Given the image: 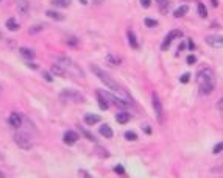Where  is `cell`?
Listing matches in <instances>:
<instances>
[{
    "mask_svg": "<svg viewBox=\"0 0 223 178\" xmlns=\"http://www.w3.org/2000/svg\"><path fill=\"white\" fill-rule=\"evenodd\" d=\"M91 70L97 75V78L98 80H100L102 83H105V86L106 88H109L111 91H114V92H117V94H120L123 98H125V100H128V101H133L131 100V97H130V94L125 91V89H123L116 80H112L111 77H109V75L103 70V69H100V67H98V66H95V64H92L91 66Z\"/></svg>",
    "mask_w": 223,
    "mask_h": 178,
    "instance_id": "1",
    "label": "cell"
},
{
    "mask_svg": "<svg viewBox=\"0 0 223 178\" xmlns=\"http://www.w3.org/2000/svg\"><path fill=\"white\" fill-rule=\"evenodd\" d=\"M197 83L201 94H211L215 89V73L211 67H203L197 73Z\"/></svg>",
    "mask_w": 223,
    "mask_h": 178,
    "instance_id": "2",
    "label": "cell"
},
{
    "mask_svg": "<svg viewBox=\"0 0 223 178\" xmlns=\"http://www.w3.org/2000/svg\"><path fill=\"white\" fill-rule=\"evenodd\" d=\"M56 64L61 66L66 72H73L77 77H81V78L84 77V72H83L75 63H73L70 58H67V56H58V58H56Z\"/></svg>",
    "mask_w": 223,
    "mask_h": 178,
    "instance_id": "3",
    "label": "cell"
},
{
    "mask_svg": "<svg viewBox=\"0 0 223 178\" xmlns=\"http://www.w3.org/2000/svg\"><path fill=\"white\" fill-rule=\"evenodd\" d=\"M14 142L22 148V150H30L33 147V142L30 139V136L27 133H23V131H19L14 135Z\"/></svg>",
    "mask_w": 223,
    "mask_h": 178,
    "instance_id": "4",
    "label": "cell"
},
{
    "mask_svg": "<svg viewBox=\"0 0 223 178\" xmlns=\"http://www.w3.org/2000/svg\"><path fill=\"white\" fill-rule=\"evenodd\" d=\"M59 98L63 101H73V103H78V101H83L84 97L77 92V91H72V89H64L61 94H59Z\"/></svg>",
    "mask_w": 223,
    "mask_h": 178,
    "instance_id": "5",
    "label": "cell"
},
{
    "mask_svg": "<svg viewBox=\"0 0 223 178\" xmlns=\"http://www.w3.org/2000/svg\"><path fill=\"white\" fill-rule=\"evenodd\" d=\"M181 36H183V31H181V30H172V31L165 36V39H164V42H162V45H161V50H167L173 39H175V38H181Z\"/></svg>",
    "mask_w": 223,
    "mask_h": 178,
    "instance_id": "6",
    "label": "cell"
},
{
    "mask_svg": "<svg viewBox=\"0 0 223 178\" xmlns=\"http://www.w3.org/2000/svg\"><path fill=\"white\" fill-rule=\"evenodd\" d=\"M152 103H153V110H155V114H156L158 120H162V103H161L158 94L152 95Z\"/></svg>",
    "mask_w": 223,
    "mask_h": 178,
    "instance_id": "7",
    "label": "cell"
},
{
    "mask_svg": "<svg viewBox=\"0 0 223 178\" xmlns=\"http://www.w3.org/2000/svg\"><path fill=\"white\" fill-rule=\"evenodd\" d=\"M78 138H80V135H78L77 131L67 130V131L64 133V138H63V141H64V144H67V145H72V144H75V142L78 141Z\"/></svg>",
    "mask_w": 223,
    "mask_h": 178,
    "instance_id": "8",
    "label": "cell"
},
{
    "mask_svg": "<svg viewBox=\"0 0 223 178\" xmlns=\"http://www.w3.org/2000/svg\"><path fill=\"white\" fill-rule=\"evenodd\" d=\"M206 42H208L211 47H214V48H221V47H223V39H221V36H208V38H206Z\"/></svg>",
    "mask_w": 223,
    "mask_h": 178,
    "instance_id": "9",
    "label": "cell"
},
{
    "mask_svg": "<svg viewBox=\"0 0 223 178\" xmlns=\"http://www.w3.org/2000/svg\"><path fill=\"white\" fill-rule=\"evenodd\" d=\"M8 120H10V125L14 126V128H19V126H22V116L17 114V113H11Z\"/></svg>",
    "mask_w": 223,
    "mask_h": 178,
    "instance_id": "10",
    "label": "cell"
},
{
    "mask_svg": "<svg viewBox=\"0 0 223 178\" xmlns=\"http://www.w3.org/2000/svg\"><path fill=\"white\" fill-rule=\"evenodd\" d=\"M19 53L25 58L27 61H31V60H34V56H36L34 52H33L31 48H28V47H20V48H19Z\"/></svg>",
    "mask_w": 223,
    "mask_h": 178,
    "instance_id": "11",
    "label": "cell"
},
{
    "mask_svg": "<svg viewBox=\"0 0 223 178\" xmlns=\"http://www.w3.org/2000/svg\"><path fill=\"white\" fill-rule=\"evenodd\" d=\"M30 10V2L28 0H17V11L20 14H27Z\"/></svg>",
    "mask_w": 223,
    "mask_h": 178,
    "instance_id": "12",
    "label": "cell"
},
{
    "mask_svg": "<svg viewBox=\"0 0 223 178\" xmlns=\"http://www.w3.org/2000/svg\"><path fill=\"white\" fill-rule=\"evenodd\" d=\"M109 66H112V67H116V66H120L122 64V58L120 56H117V55H112V53H109V55H106V60H105Z\"/></svg>",
    "mask_w": 223,
    "mask_h": 178,
    "instance_id": "13",
    "label": "cell"
},
{
    "mask_svg": "<svg viewBox=\"0 0 223 178\" xmlns=\"http://www.w3.org/2000/svg\"><path fill=\"white\" fill-rule=\"evenodd\" d=\"M130 119H131V116H130V113H127V111H122V113H117L116 114V120L119 122V123H127V122H130Z\"/></svg>",
    "mask_w": 223,
    "mask_h": 178,
    "instance_id": "14",
    "label": "cell"
},
{
    "mask_svg": "<svg viewBox=\"0 0 223 178\" xmlns=\"http://www.w3.org/2000/svg\"><path fill=\"white\" fill-rule=\"evenodd\" d=\"M97 101H98V106H100V110H102V111H105V110H108V108H109V103L106 101V98L100 94V91H97Z\"/></svg>",
    "mask_w": 223,
    "mask_h": 178,
    "instance_id": "15",
    "label": "cell"
},
{
    "mask_svg": "<svg viewBox=\"0 0 223 178\" xmlns=\"http://www.w3.org/2000/svg\"><path fill=\"white\" fill-rule=\"evenodd\" d=\"M100 120H102V117L97 116V114H86V116H84V122H86L87 125H95V123H98Z\"/></svg>",
    "mask_w": 223,
    "mask_h": 178,
    "instance_id": "16",
    "label": "cell"
},
{
    "mask_svg": "<svg viewBox=\"0 0 223 178\" xmlns=\"http://www.w3.org/2000/svg\"><path fill=\"white\" fill-rule=\"evenodd\" d=\"M127 36H128V42H130V45H131L133 48H139V42H137V38H136L134 31H133V30H128Z\"/></svg>",
    "mask_w": 223,
    "mask_h": 178,
    "instance_id": "17",
    "label": "cell"
},
{
    "mask_svg": "<svg viewBox=\"0 0 223 178\" xmlns=\"http://www.w3.org/2000/svg\"><path fill=\"white\" fill-rule=\"evenodd\" d=\"M100 135L105 136V138H108V139H111V138L114 136V133H112V130H111V126L106 125V123L100 126Z\"/></svg>",
    "mask_w": 223,
    "mask_h": 178,
    "instance_id": "18",
    "label": "cell"
},
{
    "mask_svg": "<svg viewBox=\"0 0 223 178\" xmlns=\"http://www.w3.org/2000/svg\"><path fill=\"white\" fill-rule=\"evenodd\" d=\"M6 28H8L10 31H17V30H19V23H17V20H16L14 17H10V19L6 20Z\"/></svg>",
    "mask_w": 223,
    "mask_h": 178,
    "instance_id": "19",
    "label": "cell"
},
{
    "mask_svg": "<svg viewBox=\"0 0 223 178\" xmlns=\"http://www.w3.org/2000/svg\"><path fill=\"white\" fill-rule=\"evenodd\" d=\"M45 14L50 17V19H55V20H64V16L63 14H59L58 11H53V10H47L45 11Z\"/></svg>",
    "mask_w": 223,
    "mask_h": 178,
    "instance_id": "20",
    "label": "cell"
},
{
    "mask_svg": "<svg viewBox=\"0 0 223 178\" xmlns=\"http://www.w3.org/2000/svg\"><path fill=\"white\" fill-rule=\"evenodd\" d=\"M187 11H189V6H187V5H183V6H180V8L175 10L173 16H175V17H183V16L187 14Z\"/></svg>",
    "mask_w": 223,
    "mask_h": 178,
    "instance_id": "21",
    "label": "cell"
},
{
    "mask_svg": "<svg viewBox=\"0 0 223 178\" xmlns=\"http://www.w3.org/2000/svg\"><path fill=\"white\" fill-rule=\"evenodd\" d=\"M70 0H52V5L53 6H58V8H67L70 6Z\"/></svg>",
    "mask_w": 223,
    "mask_h": 178,
    "instance_id": "22",
    "label": "cell"
},
{
    "mask_svg": "<svg viewBox=\"0 0 223 178\" xmlns=\"http://www.w3.org/2000/svg\"><path fill=\"white\" fill-rule=\"evenodd\" d=\"M52 73H55V75H59V77H64L66 75V70L61 67V66H58L56 63L52 66Z\"/></svg>",
    "mask_w": 223,
    "mask_h": 178,
    "instance_id": "23",
    "label": "cell"
},
{
    "mask_svg": "<svg viewBox=\"0 0 223 178\" xmlns=\"http://www.w3.org/2000/svg\"><path fill=\"white\" fill-rule=\"evenodd\" d=\"M156 2L159 3V10H161V13L162 14H165V11H167V8H168V0H156Z\"/></svg>",
    "mask_w": 223,
    "mask_h": 178,
    "instance_id": "24",
    "label": "cell"
},
{
    "mask_svg": "<svg viewBox=\"0 0 223 178\" xmlns=\"http://www.w3.org/2000/svg\"><path fill=\"white\" fill-rule=\"evenodd\" d=\"M197 11H198V14H200V17H206V16H208L206 6H205L203 3H198V6H197Z\"/></svg>",
    "mask_w": 223,
    "mask_h": 178,
    "instance_id": "25",
    "label": "cell"
},
{
    "mask_svg": "<svg viewBox=\"0 0 223 178\" xmlns=\"http://www.w3.org/2000/svg\"><path fill=\"white\" fill-rule=\"evenodd\" d=\"M144 23L147 25L148 28H153V27H158V20H155V19H150V17H147L145 20H144Z\"/></svg>",
    "mask_w": 223,
    "mask_h": 178,
    "instance_id": "26",
    "label": "cell"
},
{
    "mask_svg": "<svg viewBox=\"0 0 223 178\" xmlns=\"http://www.w3.org/2000/svg\"><path fill=\"white\" fill-rule=\"evenodd\" d=\"M125 139L127 141H137V135L134 131H127L125 133Z\"/></svg>",
    "mask_w": 223,
    "mask_h": 178,
    "instance_id": "27",
    "label": "cell"
},
{
    "mask_svg": "<svg viewBox=\"0 0 223 178\" xmlns=\"http://www.w3.org/2000/svg\"><path fill=\"white\" fill-rule=\"evenodd\" d=\"M80 131H81V133H83V135H84V136H86V138L89 139V141H95L94 135H92V133H89L87 130H84V128H83V126H80Z\"/></svg>",
    "mask_w": 223,
    "mask_h": 178,
    "instance_id": "28",
    "label": "cell"
},
{
    "mask_svg": "<svg viewBox=\"0 0 223 178\" xmlns=\"http://www.w3.org/2000/svg\"><path fill=\"white\" fill-rule=\"evenodd\" d=\"M42 25H34V27H31L30 28V35H34V33H39V31H42Z\"/></svg>",
    "mask_w": 223,
    "mask_h": 178,
    "instance_id": "29",
    "label": "cell"
},
{
    "mask_svg": "<svg viewBox=\"0 0 223 178\" xmlns=\"http://www.w3.org/2000/svg\"><path fill=\"white\" fill-rule=\"evenodd\" d=\"M114 172H117L119 175H125V169H123V166H120V164L114 167Z\"/></svg>",
    "mask_w": 223,
    "mask_h": 178,
    "instance_id": "30",
    "label": "cell"
},
{
    "mask_svg": "<svg viewBox=\"0 0 223 178\" xmlns=\"http://www.w3.org/2000/svg\"><path fill=\"white\" fill-rule=\"evenodd\" d=\"M42 77H44V78H45L48 83H50V81H53V77L50 75V72H45V70H44V72H42Z\"/></svg>",
    "mask_w": 223,
    "mask_h": 178,
    "instance_id": "31",
    "label": "cell"
},
{
    "mask_svg": "<svg viewBox=\"0 0 223 178\" xmlns=\"http://www.w3.org/2000/svg\"><path fill=\"white\" fill-rule=\"evenodd\" d=\"M189 80H190V73H187V72H186V73H183V77L180 78V81H181V83H187Z\"/></svg>",
    "mask_w": 223,
    "mask_h": 178,
    "instance_id": "32",
    "label": "cell"
},
{
    "mask_svg": "<svg viewBox=\"0 0 223 178\" xmlns=\"http://www.w3.org/2000/svg\"><path fill=\"white\" fill-rule=\"evenodd\" d=\"M186 61H187V64H190V66H192V64H195V63H197V56H195V55H189Z\"/></svg>",
    "mask_w": 223,
    "mask_h": 178,
    "instance_id": "33",
    "label": "cell"
},
{
    "mask_svg": "<svg viewBox=\"0 0 223 178\" xmlns=\"http://www.w3.org/2000/svg\"><path fill=\"white\" fill-rule=\"evenodd\" d=\"M221 148H223V144H221V142H218V144L214 147V150H212V151L217 155V153H220V151H221Z\"/></svg>",
    "mask_w": 223,
    "mask_h": 178,
    "instance_id": "34",
    "label": "cell"
},
{
    "mask_svg": "<svg viewBox=\"0 0 223 178\" xmlns=\"http://www.w3.org/2000/svg\"><path fill=\"white\" fill-rule=\"evenodd\" d=\"M77 42H78V39L73 38V36H70V38L67 39V44H69V45H77Z\"/></svg>",
    "mask_w": 223,
    "mask_h": 178,
    "instance_id": "35",
    "label": "cell"
},
{
    "mask_svg": "<svg viewBox=\"0 0 223 178\" xmlns=\"http://www.w3.org/2000/svg\"><path fill=\"white\" fill-rule=\"evenodd\" d=\"M140 5H142L144 8H150V5H152V0H140Z\"/></svg>",
    "mask_w": 223,
    "mask_h": 178,
    "instance_id": "36",
    "label": "cell"
},
{
    "mask_svg": "<svg viewBox=\"0 0 223 178\" xmlns=\"http://www.w3.org/2000/svg\"><path fill=\"white\" fill-rule=\"evenodd\" d=\"M187 45H189V48H190V50H193V48H195V42H193L192 39H189V41H187Z\"/></svg>",
    "mask_w": 223,
    "mask_h": 178,
    "instance_id": "37",
    "label": "cell"
},
{
    "mask_svg": "<svg viewBox=\"0 0 223 178\" xmlns=\"http://www.w3.org/2000/svg\"><path fill=\"white\" fill-rule=\"evenodd\" d=\"M144 130H145V133H147V135H150V133H152V128H150L148 125H144Z\"/></svg>",
    "mask_w": 223,
    "mask_h": 178,
    "instance_id": "38",
    "label": "cell"
},
{
    "mask_svg": "<svg viewBox=\"0 0 223 178\" xmlns=\"http://www.w3.org/2000/svg\"><path fill=\"white\" fill-rule=\"evenodd\" d=\"M184 48H186V42H181V44H180V47H178V50H180V52H183Z\"/></svg>",
    "mask_w": 223,
    "mask_h": 178,
    "instance_id": "39",
    "label": "cell"
},
{
    "mask_svg": "<svg viewBox=\"0 0 223 178\" xmlns=\"http://www.w3.org/2000/svg\"><path fill=\"white\" fill-rule=\"evenodd\" d=\"M81 173H83V175H81V178H92V176H91L87 172H81Z\"/></svg>",
    "mask_w": 223,
    "mask_h": 178,
    "instance_id": "40",
    "label": "cell"
},
{
    "mask_svg": "<svg viewBox=\"0 0 223 178\" xmlns=\"http://www.w3.org/2000/svg\"><path fill=\"white\" fill-rule=\"evenodd\" d=\"M217 106H218V111L221 113V106H223V101H221V100H218V105H217Z\"/></svg>",
    "mask_w": 223,
    "mask_h": 178,
    "instance_id": "41",
    "label": "cell"
},
{
    "mask_svg": "<svg viewBox=\"0 0 223 178\" xmlns=\"http://www.w3.org/2000/svg\"><path fill=\"white\" fill-rule=\"evenodd\" d=\"M27 66H28V67H31V69H36V64H31V63H30V61H28V63H27Z\"/></svg>",
    "mask_w": 223,
    "mask_h": 178,
    "instance_id": "42",
    "label": "cell"
},
{
    "mask_svg": "<svg viewBox=\"0 0 223 178\" xmlns=\"http://www.w3.org/2000/svg\"><path fill=\"white\" fill-rule=\"evenodd\" d=\"M212 5H214V6H217V5H218V0H212Z\"/></svg>",
    "mask_w": 223,
    "mask_h": 178,
    "instance_id": "43",
    "label": "cell"
},
{
    "mask_svg": "<svg viewBox=\"0 0 223 178\" xmlns=\"http://www.w3.org/2000/svg\"><path fill=\"white\" fill-rule=\"evenodd\" d=\"M92 2H95V3H102L103 0H92Z\"/></svg>",
    "mask_w": 223,
    "mask_h": 178,
    "instance_id": "44",
    "label": "cell"
},
{
    "mask_svg": "<svg viewBox=\"0 0 223 178\" xmlns=\"http://www.w3.org/2000/svg\"><path fill=\"white\" fill-rule=\"evenodd\" d=\"M80 2H81L83 5H86V3H87V0H80Z\"/></svg>",
    "mask_w": 223,
    "mask_h": 178,
    "instance_id": "45",
    "label": "cell"
},
{
    "mask_svg": "<svg viewBox=\"0 0 223 178\" xmlns=\"http://www.w3.org/2000/svg\"><path fill=\"white\" fill-rule=\"evenodd\" d=\"M0 178H5V175H3V172L0 170Z\"/></svg>",
    "mask_w": 223,
    "mask_h": 178,
    "instance_id": "46",
    "label": "cell"
},
{
    "mask_svg": "<svg viewBox=\"0 0 223 178\" xmlns=\"http://www.w3.org/2000/svg\"><path fill=\"white\" fill-rule=\"evenodd\" d=\"M2 159H3V155H2V153H0V161H2Z\"/></svg>",
    "mask_w": 223,
    "mask_h": 178,
    "instance_id": "47",
    "label": "cell"
},
{
    "mask_svg": "<svg viewBox=\"0 0 223 178\" xmlns=\"http://www.w3.org/2000/svg\"><path fill=\"white\" fill-rule=\"evenodd\" d=\"M0 2H2V0H0Z\"/></svg>",
    "mask_w": 223,
    "mask_h": 178,
    "instance_id": "48",
    "label": "cell"
}]
</instances>
